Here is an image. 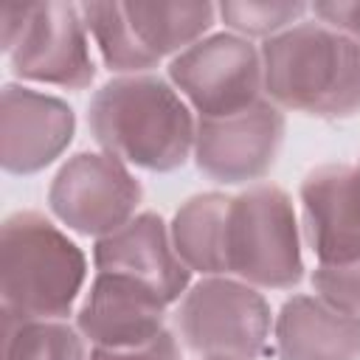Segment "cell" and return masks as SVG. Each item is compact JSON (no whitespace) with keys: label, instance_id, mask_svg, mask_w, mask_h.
I'll use <instances>...</instances> for the list:
<instances>
[{"label":"cell","instance_id":"6da1fadb","mask_svg":"<svg viewBox=\"0 0 360 360\" xmlns=\"http://www.w3.org/2000/svg\"><path fill=\"white\" fill-rule=\"evenodd\" d=\"M87 127L101 152L127 166L172 172L194 152L197 118L172 82L135 73L110 79L87 107Z\"/></svg>","mask_w":360,"mask_h":360},{"label":"cell","instance_id":"7a4b0ae2","mask_svg":"<svg viewBox=\"0 0 360 360\" xmlns=\"http://www.w3.org/2000/svg\"><path fill=\"white\" fill-rule=\"evenodd\" d=\"M259 51L264 93L278 110L326 121L360 112V45L346 34L301 20Z\"/></svg>","mask_w":360,"mask_h":360},{"label":"cell","instance_id":"3957f363","mask_svg":"<svg viewBox=\"0 0 360 360\" xmlns=\"http://www.w3.org/2000/svg\"><path fill=\"white\" fill-rule=\"evenodd\" d=\"M84 253L37 211H17L0 228L3 315L17 321H65L84 287Z\"/></svg>","mask_w":360,"mask_h":360},{"label":"cell","instance_id":"277c9868","mask_svg":"<svg viewBox=\"0 0 360 360\" xmlns=\"http://www.w3.org/2000/svg\"><path fill=\"white\" fill-rule=\"evenodd\" d=\"M228 276L270 290H290L304 276L292 200L273 183H259L228 202Z\"/></svg>","mask_w":360,"mask_h":360},{"label":"cell","instance_id":"5b68a950","mask_svg":"<svg viewBox=\"0 0 360 360\" xmlns=\"http://www.w3.org/2000/svg\"><path fill=\"white\" fill-rule=\"evenodd\" d=\"M3 51L14 76L82 90L93 82L90 34L73 3H3Z\"/></svg>","mask_w":360,"mask_h":360},{"label":"cell","instance_id":"8992f818","mask_svg":"<svg viewBox=\"0 0 360 360\" xmlns=\"http://www.w3.org/2000/svg\"><path fill=\"white\" fill-rule=\"evenodd\" d=\"M264 295L228 276H205L177 307L180 343L197 360H259L273 349Z\"/></svg>","mask_w":360,"mask_h":360},{"label":"cell","instance_id":"52a82bcc","mask_svg":"<svg viewBox=\"0 0 360 360\" xmlns=\"http://www.w3.org/2000/svg\"><path fill=\"white\" fill-rule=\"evenodd\" d=\"M169 79L200 118L233 115L264 93L262 51L239 34H214L177 53Z\"/></svg>","mask_w":360,"mask_h":360},{"label":"cell","instance_id":"ba28073f","mask_svg":"<svg viewBox=\"0 0 360 360\" xmlns=\"http://www.w3.org/2000/svg\"><path fill=\"white\" fill-rule=\"evenodd\" d=\"M143 188L127 163L107 152H79L53 177L48 202L53 217L76 233L107 236L124 228L141 205Z\"/></svg>","mask_w":360,"mask_h":360},{"label":"cell","instance_id":"9c48e42d","mask_svg":"<svg viewBox=\"0 0 360 360\" xmlns=\"http://www.w3.org/2000/svg\"><path fill=\"white\" fill-rule=\"evenodd\" d=\"M281 141L284 112L270 98H259L233 115L197 118L191 155L202 174L233 186L262 180L276 166Z\"/></svg>","mask_w":360,"mask_h":360},{"label":"cell","instance_id":"30bf717a","mask_svg":"<svg viewBox=\"0 0 360 360\" xmlns=\"http://www.w3.org/2000/svg\"><path fill=\"white\" fill-rule=\"evenodd\" d=\"M166 307L160 292L129 276L96 273L79 307L76 329L93 349H135L166 332Z\"/></svg>","mask_w":360,"mask_h":360},{"label":"cell","instance_id":"8fae6325","mask_svg":"<svg viewBox=\"0 0 360 360\" xmlns=\"http://www.w3.org/2000/svg\"><path fill=\"white\" fill-rule=\"evenodd\" d=\"M0 110V160L8 174H34L51 166L73 141L76 115L51 93L6 84Z\"/></svg>","mask_w":360,"mask_h":360},{"label":"cell","instance_id":"7c38bea8","mask_svg":"<svg viewBox=\"0 0 360 360\" xmlns=\"http://www.w3.org/2000/svg\"><path fill=\"white\" fill-rule=\"evenodd\" d=\"M304 233L318 264L360 259V172L346 163L312 169L301 183Z\"/></svg>","mask_w":360,"mask_h":360},{"label":"cell","instance_id":"4fadbf2b","mask_svg":"<svg viewBox=\"0 0 360 360\" xmlns=\"http://www.w3.org/2000/svg\"><path fill=\"white\" fill-rule=\"evenodd\" d=\"M93 264L98 273L129 276L152 287L169 304L180 301L191 281V270L177 256L172 233L158 214H138L124 228L96 239Z\"/></svg>","mask_w":360,"mask_h":360},{"label":"cell","instance_id":"5bb4252c","mask_svg":"<svg viewBox=\"0 0 360 360\" xmlns=\"http://www.w3.org/2000/svg\"><path fill=\"white\" fill-rule=\"evenodd\" d=\"M276 360H360V315L318 295H292L273 321Z\"/></svg>","mask_w":360,"mask_h":360},{"label":"cell","instance_id":"9a60e30c","mask_svg":"<svg viewBox=\"0 0 360 360\" xmlns=\"http://www.w3.org/2000/svg\"><path fill=\"white\" fill-rule=\"evenodd\" d=\"M225 194H197L186 200L172 219V245L188 270L202 276H228L225 264V231H228Z\"/></svg>","mask_w":360,"mask_h":360},{"label":"cell","instance_id":"2e32d148","mask_svg":"<svg viewBox=\"0 0 360 360\" xmlns=\"http://www.w3.org/2000/svg\"><path fill=\"white\" fill-rule=\"evenodd\" d=\"M124 14L149 56L158 62L169 53H183L217 20L211 3H124Z\"/></svg>","mask_w":360,"mask_h":360},{"label":"cell","instance_id":"e0dca14e","mask_svg":"<svg viewBox=\"0 0 360 360\" xmlns=\"http://www.w3.org/2000/svg\"><path fill=\"white\" fill-rule=\"evenodd\" d=\"M87 34L93 37L104 65L121 76H135V73H146L149 68L158 65L155 56H149L143 51V45L138 42L127 14H124V3H84L79 6Z\"/></svg>","mask_w":360,"mask_h":360},{"label":"cell","instance_id":"ac0fdd59","mask_svg":"<svg viewBox=\"0 0 360 360\" xmlns=\"http://www.w3.org/2000/svg\"><path fill=\"white\" fill-rule=\"evenodd\" d=\"M3 360H90L84 335L65 321L3 315Z\"/></svg>","mask_w":360,"mask_h":360},{"label":"cell","instance_id":"d6986e66","mask_svg":"<svg viewBox=\"0 0 360 360\" xmlns=\"http://www.w3.org/2000/svg\"><path fill=\"white\" fill-rule=\"evenodd\" d=\"M309 11L304 3H222L217 6V14L231 28V34H239L245 39L250 37H276Z\"/></svg>","mask_w":360,"mask_h":360},{"label":"cell","instance_id":"ffe728a7","mask_svg":"<svg viewBox=\"0 0 360 360\" xmlns=\"http://www.w3.org/2000/svg\"><path fill=\"white\" fill-rule=\"evenodd\" d=\"M312 290L329 307L360 315V259L318 264L312 270Z\"/></svg>","mask_w":360,"mask_h":360},{"label":"cell","instance_id":"44dd1931","mask_svg":"<svg viewBox=\"0 0 360 360\" xmlns=\"http://www.w3.org/2000/svg\"><path fill=\"white\" fill-rule=\"evenodd\" d=\"M90 360H180V343L172 332H163L152 343L135 349H93Z\"/></svg>","mask_w":360,"mask_h":360},{"label":"cell","instance_id":"7402d4cb","mask_svg":"<svg viewBox=\"0 0 360 360\" xmlns=\"http://www.w3.org/2000/svg\"><path fill=\"white\" fill-rule=\"evenodd\" d=\"M309 11L329 28L346 34L360 45V3H318Z\"/></svg>","mask_w":360,"mask_h":360},{"label":"cell","instance_id":"603a6c76","mask_svg":"<svg viewBox=\"0 0 360 360\" xmlns=\"http://www.w3.org/2000/svg\"><path fill=\"white\" fill-rule=\"evenodd\" d=\"M357 172H360V163H357Z\"/></svg>","mask_w":360,"mask_h":360}]
</instances>
